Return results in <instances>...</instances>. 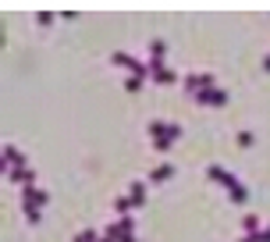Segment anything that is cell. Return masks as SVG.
<instances>
[{
	"label": "cell",
	"instance_id": "6da1fadb",
	"mask_svg": "<svg viewBox=\"0 0 270 242\" xmlns=\"http://www.w3.org/2000/svg\"><path fill=\"white\" fill-rule=\"evenodd\" d=\"M149 132L156 136V139H153V150H160V153H164V150H171V143L182 136V125H174V121H153V125H149Z\"/></svg>",
	"mask_w": 270,
	"mask_h": 242
},
{
	"label": "cell",
	"instance_id": "7a4b0ae2",
	"mask_svg": "<svg viewBox=\"0 0 270 242\" xmlns=\"http://www.w3.org/2000/svg\"><path fill=\"white\" fill-rule=\"evenodd\" d=\"M21 192H25V196H21V207H25V210H39V207L47 203V192L36 189V185H29V189H21Z\"/></svg>",
	"mask_w": 270,
	"mask_h": 242
},
{
	"label": "cell",
	"instance_id": "3957f363",
	"mask_svg": "<svg viewBox=\"0 0 270 242\" xmlns=\"http://www.w3.org/2000/svg\"><path fill=\"white\" fill-rule=\"evenodd\" d=\"M146 68H149L153 82H160V85H171V82H178L174 68H167V64H153V61H146Z\"/></svg>",
	"mask_w": 270,
	"mask_h": 242
},
{
	"label": "cell",
	"instance_id": "277c9868",
	"mask_svg": "<svg viewBox=\"0 0 270 242\" xmlns=\"http://www.w3.org/2000/svg\"><path fill=\"white\" fill-rule=\"evenodd\" d=\"M199 103H228V93L224 89H217V85H206V89H199V93H192Z\"/></svg>",
	"mask_w": 270,
	"mask_h": 242
},
{
	"label": "cell",
	"instance_id": "5b68a950",
	"mask_svg": "<svg viewBox=\"0 0 270 242\" xmlns=\"http://www.w3.org/2000/svg\"><path fill=\"white\" fill-rule=\"evenodd\" d=\"M164 57H167V43L164 39H153L149 43V61L153 64H164Z\"/></svg>",
	"mask_w": 270,
	"mask_h": 242
},
{
	"label": "cell",
	"instance_id": "8992f818",
	"mask_svg": "<svg viewBox=\"0 0 270 242\" xmlns=\"http://www.w3.org/2000/svg\"><path fill=\"white\" fill-rule=\"evenodd\" d=\"M210 178H213V182H220V185H228V189L235 185V174H231V171H224V167H210Z\"/></svg>",
	"mask_w": 270,
	"mask_h": 242
},
{
	"label": "cell",
	"instance_id": "52a82bcc",
	"mask_svg": "<svg viewBox=\"0 0 270 242\" xmlns=\"http://www.w3.org/2000/svg\"><path fill=\"white\" fill-rule=\"evenodd\" d=\"M128 192H132V196H128V200H132V207H142V203H146V185H142V182H132V189H128Z\"/></svg>",
	"mask_w": 270,
	"mask_h": 242
},
{
	"label": "cell",
	"instance_id": "ba28073f",
	"mask_svg": "<svg viewBox=\"0 0 270 242\" xmlns=\"http://www.w3.org/2000/svg\"><path fill=\"white\" fill-rule=\"evenodd\" d=\"M231 200H235V203H245V200H249V192H245V185H242V182H235V185H231Z\"/></svg>",
	"mask_w": 270,
	"mask_h": 242
},
{
	"label": "cell",
	"instance_id": "9c48e42d",
	"mask_svg": "<svg viewBox=\"0 0 270 242\" xmlns=\"http://www.w3.org/2000/svg\"><path fill=\"white\" fill-rule=\"evenodd\" d=\"M171 174H174V167H171V164H164V167H156L149 178H153V182H164V178H171Z\"/></svg>",
	"mask_w": 270,
	"mask_h": 242
},
{
	"label": "cell",
	"instance_id": "30bf717a",
	"mask_svg": "<svg viewBox=\"0 0 270 242\" xmlns=\"http://www.w3.org/2000/svg\"><path fill=\"white\" fill-rule=\"evenodd\" d=\"M114 210L128 217V210H132V200H128V196H118V200H114Z\"/></svg>",
	"mask_w": 270,
	"mask_h": 242
},
{
	"label": "cell",
	"instance_id": "8fae6325",
	"mask_svg": "<svg viewBox=\"0 0 270 242\" xmlns=\"http://www.w3.org/2000/svg\"><path fill=\"white\" fill-rule=\"evenodd\" d=\"M242 228L253 235V232H260V221H256V217H242Z\"/></svg>",
	"mask_w": 270,
	"mask_h": 242
},
{
	"label": "cell",
	"instance_id": "7c38bea8",
	"mask_svg": "<svg viewBox=\"0 0 270 242\" xmlns=\"http://www.w3.org/2000/svg\"><path fill=\"white\" fill-rule=\"evenodd\" d=\"M75 242H100V239H96V232H78Z\"/></svg>",
	"mask_w": 270,
	"mask_h": 242
},
{
	"label": "cell",
	"instance_id": "4fadbf2b",
	"mask_svg": "<svg viewBox=\"0 0 270 242\" xmlns=\"http://www.w3.org/2000/svg\"><path fill=\"white\" fill-rule=\"evenodd\" d=\"M142 82H146V79H128V82H125V89H128V93H139V89H142Z\"/></svg>",
	"mask_w": 270,
	"mask_h": 242
},
{
	"label": "cell",
	"instance_id": "5bb4252c",
	"mask_svg": "<svg viewBox=\"0 0 270 242\" xmlns=\"http://www.w3.org/2000/svg\"><path fill=\"white\" fill-rule=\"evenodd\" d=\"M238 143L242 146H253V132H238Z\"/></svg>",
	"mask_w": 270,
	"mask_h": 242
}]
</instances>
